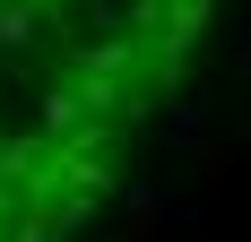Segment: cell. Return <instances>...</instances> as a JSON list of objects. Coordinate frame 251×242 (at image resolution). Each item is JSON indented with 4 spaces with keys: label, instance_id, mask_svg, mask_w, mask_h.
Wrapping results in <instances>:
<instances>
[{
    "label": "cell",
    "instance_id": "1",
    "mask_svg": "<svg viewBox=\"0 0 251 242\" xmlns=\"http://www.w3.org/2000/svg\"><path fill=\"white\" fill-rule=\"evenodd\" d=\"M122 208H130V225H139V234H182V225H200V208H191L182 191H165V182H148V173L122 191Z\"/></svg>",
    "mask_w": 251,
    "mask_h": 242
},
{
    "label": "cell",
    "instance_id": "2",
    "mask_svg": "<svg viewBox=\"0 0 251 242\" xmlns=\"http://www.w3.org/2000/svg\"><path fill=\"white\" fill-rule=\"evenodd\" d=\"M156 139L174 147V156H200V147H208V104H191V96H165V121H156Z\"/></svg>",
    "mask_w": 251,
    "mask_h": 242
},
{
    "label": "cell",
    "instance_id": "3",
    "mask_svg": "<svg viewBox=\"0 0 251 242\" xmlns=\"http://www.w3.org/2000/svg\"><path fill=\"white\" fill-rule=\"evenodd\" d=\"M234 87H251V9H243V26H234Z\"/></svg>",
    "mask_w": 251,
    "mask_h": 242
}]
</instances>
